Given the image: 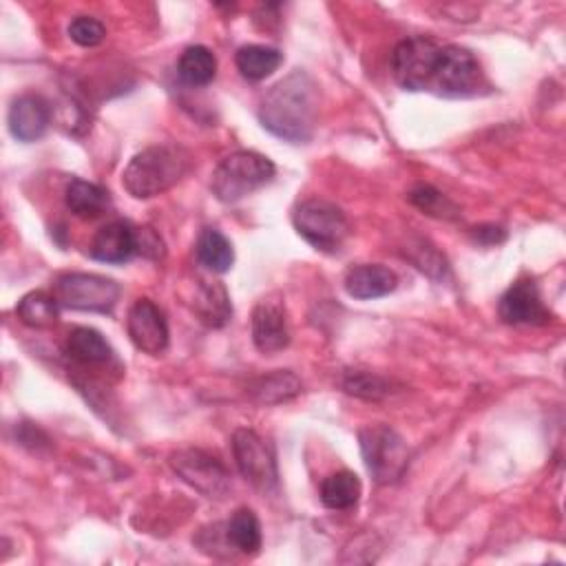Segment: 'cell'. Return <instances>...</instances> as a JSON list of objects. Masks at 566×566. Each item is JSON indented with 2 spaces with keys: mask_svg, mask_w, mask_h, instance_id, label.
<instances>
[{
  "mask_svg": "<svg viewBox=\"0 0 566 566\" xmlns=\"http://www.w3.org/2000/svg\"><path fill=\"white\" fill-rule=\"evenodd\" d=\"M248 391L252 400L259 405H279L301 394V380L296 374L287 369H279L268 376H259Z\"/></svg>",
  "mask_w": 566,
  "mask_h": 566,
  "instance_id": "20",
  "label": "cell"
},
{
  "mask_svg": "<svg viewBox=\"0 0 566 566\" xmlns=\"http://www.w3.org/2000/svg\"><path fill=\"white\" fill-rule=\"evenodd\" d=\"M64 201L66 208L80 219H95L111 206L108 190L84 179H71L64 192Z\"/></svg>",
  "mask_w": 566,
  "mask_h": 566,
  "instance_id": "17",
  "label": "cell"
},
{
  "mask_svg": "<svg viewBox=\"0 0 566 566\" xmlns=\"http://www.w3.org/2000/svg\"><path fill=\"white\" fill-rule=\"evenodd\" d=\"M228 542L237 553L254 555L261 548V524L254 511L250 509H237L232 517L226 522Z\"/></svg>",
  "mask_w": 566,
  "mask_h": 566,
  "instance_id": "26",
  "label": "cell"
},
{
  "mask_svg": "<svg viewBox=\"0 0 566 566\" xmlns=\"http://www.w3.org/2000/svg\"><path fill=\"white\" fill-rule=\"evenodd\" d=\"M69 35L80 46H97L104 40L106 29L99 20L91 15H77L69 24Z\"/></svg>",
  "mask_w": 566,
  "mask_h": 566,
  "instance_id": "29",
  "label": "cell"
},
{
  "mask_svg": "<svg viewBox=\"0 0 566 566\" xmlns=\"http://www.w3.org/2000/svg\"><path fill=\"white\" fill-rule=\"evenodd\" d=\"M15 314L24 325L35 327V329H44V327H51V325L57 323L60 303L55 301V296H51L42 290H35V292L24 294L18 301Z\"/></svg>",
  "mask_w": 566,
  "mask_h": 566,
  "instance_id": "25",
  "label": "cell"
},
{
  "mask_svg": "<svg viewBox=\"0 0 566 566\" xmlns=\"http://www.w3.org/2000/svg\"><path fill=\"white\" fill-rule=\"evenodd\" d=\"M53 296L60 307L106 314L115 307L119 298V285L117 281L102 274L66 272L55 279Z\"/></svg>",
  "mask_w": 566,
  "mask_h": 566,
  "instance_id": "7",
  "label": "cell"
},
{
  "mask_svg": "<svg viewBox=\"0 0 566 566\" xmlns=\"http://www.w3.org/2000/svg\"><path fill=\"white\" fill-rule=\"evenodd\" d=\"M64 352L82 365H102V363L111 360V356H113V349L106 343V338L97 329H91V327L71 329L66 336Z\"/></svg>",
  "mask_w": 566,
  "mask_h": 566,
  "instance_id": "19",
  "label": "cell"
},
{
  "mask_svg": "<svg viewBox=\"0 0 566 566\" xmlns=\"http://www.w3.org/2000/svg\"><path fill=\"white\" fill-rule=\"evenodd\" d=\"M318 117V86L301 69L276 82L261 99L259 119L279 139L305 144L314 135Z\"/></svg>",
  "mask_w": 566,
  "mask_h": 566,
  "instance_id": "1",
  "label": "cell"
},
{
  "mask_svg": "<svg viewBox=\"0 0 566 566\" xmlns=\"http://www.w3.org/2000/svg\"><path fill=\"white\" fill-rule=\"evenodd\" d=\"M473 237L482 243H497L504 239V230L497 226H482V228H473Z\"/></svg>",
  "mask_w": 566,
  "mask_h": 566,
  "instance_id": "30",
  "label": "cell"
},
{
  "mask_svg": "<svg viewBox=\"0 0 566 566\" xmlns=\"http://www.w3.org/2000/svg\"><path fill=\"white\" fill-rule=\"evenodd\" d=\"M252 343L261 354H274L287 347L290 325L285 305L276 298H261L252 310Z\"/></svg>",
  "mask_w": 566,
  "mask_h": 566,
  "instance_id": "13",
  "label": "cell"
},
{
  "mask_svg": "<svg viewBox=\"0 0 566 566\" xmlns=\"http://www.w3.org/2000/svg\"><path fill=\"white\" fill-rule=\"evenodd\" d=\"M360 497V480L354 471H336L329 473L321 482V502L332 511L354 509Z\"/></svg>",
  "mask_w": 566,
  "mask_h": 566,
  "instance_id": "23",
  "label": "cell"
},
{
  "mask_svg": "<svg viewBox=\"0 0 566 566\" xmlns=\"http://www.w3.org/2000/svg\"><path fill=\"white\" fill-rule=\"evenodd\" d=\"M179 77L190 86H206L217 75V57L208 46H188L177 62Z\"/></svg>",
  "mask_w": 566,
  "mask_h": 566,
  "instance_id": "24",
  "label": "cell"
},
{
  "mask_svg": "<svg viewBox=\"0 0 566 566\" xmlns=\"http://www.w3.org/2000/svg\"><path fill=\"white\" fill-rule=\"evenodd\" d=\"M274 177V164L254 150H237L219 161L212 172L210 190L223 203H234Z\"/></svg>",
  "mask_w": 566,
  "mask_h": 566,
  "instance_id": "3",
  "label": "cell"
},
{
  "mask_svg": "<svg viewBox=\"0 0 566 566\" xmlns=\"http://www.w3.org/2000/svg\"><path fill=\"white\" fill-rule=\"evenodd\" d=\"M172 471L206 497L223 500L232 491L228 469L203 449H179L170 455Z\"/></svg>",
  "mask_w": 566,
  "mask_h": 566,
  "instance_id": "8",
  "label": "cell"
},
{
  "mask_svg": "<svg viewBox=\"0 0 566 566\" xmlns=\"http://www.w3.org/2000/svg\"><path fill=\"white\" fill-rule=\"evenodd\" d=\"M440 42L427 35H413L396 44L391 71L405 91H429Z\"/></svg>",
  "mask_w": 566,
  "mask_h": 566,
  "instance_id": "9",
  "label": "cell"
},
{
  "mask_svg": "<svg viewBox=\"0 0 566 566\" xmlns=\"http://www.w3.org/2000/svg\"><path fill=\"white\" fill-rule=\"evenodd\" d=\"M343 389L356 398L365 400H380L382 396L389 394V382L371 371L363 369H347L343 374Z\"/></svg>",
  "mask_w": 566,
  "mask_h": 566,
  "instance_id": "27",
  "label": "cell"
},
{
  "mask_svg": "<svg viewBox=\"0 0 566 566\" xmlns=\"http://www.w3.org/2000/svg\"><path fill=\"white\" fill-rule=\"evenodd\" d=\"M296 232L321 252H338L349 237L345 212L325 199H305L292 212Z\"/></svg>",
  "mask_w": 566,
  "mask_h": 566,
  "instance_id": "4",
  "label": "cell"
},
{
  "mask_svg": "<svg viewBox=\"0 0 566 566\" xmlns=\"http://www.w3.org/2000/svg\"><path fill=\"white\" fill-rule=\"evenodd\" d=\"M409 201L413 206H418L422 212L431 214V217H440V219H458L460 210L455 208V203H451L442 192H438L431 186H418L409 192Z\"/></svg>",
  "mask_w": 566,
  "mask_h": 566,
  "instance_id": "28",
  "label": "cell"
},
{
  "mask_svg": "<svg viewBox=\"0 0 566 566\" xmlns=\"http://www.w3.org/2000/svg\"><path fill=\"white\" fill-rule=\"evenodd\" d=\"M237 69L245 80L259 82L265 80L268 75H272L281 62H283V53L274 46H265V44H245L237 51L234 55Z\"/></svg>",
  "mask_w": 566,
  "mask_h": 566,
  "instance_id": "21",
  "label": "cell"
},
{
  "mask_svg": "<svg viewBox=\"0 0 566 566\" xmlns=\"http://www.w3.org/2000/svg\"><path fill=\"white\" fill-rule=\"evenodd\" d=\"M232 453L241 475L259 491L270 493L276 489L279 471L270 444L252 429H237L232 433Z\"/></svg>",
  "mask_w": 566,
  "mask_h": 566,
  "instance_id": "10",
  "label": "cell"
},
{
  "mask_svg": "<svg viewBox=\"0 0 566 566\" xmlns=\"http://www.w3.org/2000/svg\"><path fill=\"white\" fill-rule=\"evenodd\" d=\"M195 312L210 327H223L232 316V303L219 281H201L195 294Z\"/></svg>",
  "mask_w": 566,
  "mask_h": 566,
  "instance_id": "18",
  "label": "cell"
},
{
  "mask_svg": "<svg viewBox=\"0 0 566 566\" xmlns=\"http://www.w3.org/2000/svg\"><path fill=\"white\" fill-rule=\"evenodd\" d=\"M343 283L349 296L367 301L391 294L398 285V276L380 263H358L345 272Z\"/></svg>",
  "mask_w": 566,
  "mask_h": 566,
  "instance_id": "16",
  "label": "cell"
},
{
  "mask_svg": "<svg viewBox=\"0 0 566 566\" xmlns=\"http://www.w3.org/2000/svg\"><path fill=\"white\" fill-rule=\"evenodd\" d=\"M190 168V155L175 144L148 146L122 172L124 188L135 199H150L172 188Z\"/></svg>",
  "mask_w": 566,
  "mask_h": 566,
  "instance_id": "2",
  "label": "cell"
},
{
  "mask_svg": "<svg viewBox=\"0 0 566 566\" xmlns=\"http://www.w3.org/2000/svg\"><path fill=\"white\" fill-rule=\"evenodd\" d=\"M9 130L20 142L40 139L51 124V106L40 95H20L9 108Z\"/></svg>",
  "mask_w": 566,
  "mask_h": 566,
  "instance_id": "14",
  "label": "cell"
},
{
  "mask_svg": "<svg viewBox=\"0 0 566 566\" xmlns=\"http://www.w3.org/2000/svg\"><path fill=\"white\" fill-rule=\"evenodd\" d=\"M137 252V232L126 221H111L91 241V256L102 263H124Z\"/></svg>",
  "mask_w": 566,
  "mask_h": 566,
  "instance_id": "15",
  "label": "cell"
},
{
  "mask_svg": "<svg viewBox=\"0 0 566 566\" xmlns=\"http://www.w3.org/2000/svg\"><path fill=\"white\" fill-rule=\"evenodd\" d=\"M484 88V73L475 55L458 44H440L429 93L442 97H471Z\"/></svg>",
  "mask_w": 566,
  "mask_h": 566,
  "instance_id": "5",
  "label": "cell"
},
{
  "mask_svg": "<svg viewBox=\"0 0 566 566\" xmlns=\"http://www.w3.org/2000/svg\"><path fill=\"white\" fill-rule=\"evenodd\" d=\"M360 453L367 471L378 484H391L402 478L409 464L405 440L387 424H369L358 431Z\"/></svg>",
  "mask_w": 566,
  "mask_h": 566,
  "instance_id": "6",
  "label": "cell"
},
{
  "mask_svg": "<svg viewBox=\"0 0 566 566\" xmlns=\"http://www.w3.org/2000/svg\"><path fill=\"white\" fill-rule=\"evenodd\" d=\"M500 318L509 325H544L551 321L542 294L531 279L515 281L497 303Z\"/></svg>",
  "mask_w": 566,
  "mask_h": 566,
  "instance_id": "12",
  "label": "cell"
},
{
  "mask_svg": "<svg viewBox=\"0 0 566 566\" xmlns=\"http://www.w3.org/2000/svg\"><path fill=\"white\" fill-rule=\"evenodd\" d=\"M126 332L133 345L150 356H159L168 347V323L164 312L150 298H137L128 310Z\"/></svg>",
  "mask_w": 566,
  "mask_h": 566,
  "instance_id": "11",
  "label": "cell"
},
{
  "mask_svg": "<svg viewBox=\"0 0 566 566\" xmlns=\"http://www.w3.org/2000/svg\"><path fill=\"white\" fill-rule=\"evenodd\" d=\"M195 254L203 268L217 274L228 272L234 263L232 243L217 228H203L199 232L195 243Z\"/></svg>",
  "mask_w": 566,
  "mask_h": 566,
  "instance_id": "22",
  "label": "cell"
}]
</instances>
